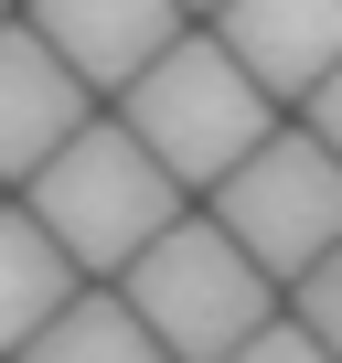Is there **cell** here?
Listing matches in <instances>:
<instances>
[{
  "label": "cell",
  "mask_w": 342,
  "mask_h": 363,
  "mask_svg": "<svg viewBox=\"0 0 342 363\" xmlns=\"http://www.w3.org/2000/svg\"><path fill=\"white\" fill-rule=\"evenodd\" d=\"M225 363H331V352H321V342H310L299 320H267V331H246V342H236Z\"/></svg>",
  "instance_id": "cell-11"
},
{
  "label": "cell",
  "mask_w": 342,
  "mask_h": 363,
  "mask_svg": "<svg viewBox=\"0 0 342 363\" xmlns=\"http://www.w3.org/2000/svg\"><path fill=\"white\" fill-rule=\"evenodd\" d=\"M310 139H321V150L342 160V65H331V75L310 86Z\"/></svg>",
  "instance_id": "cell-12"
},
{
  "label": "cell",
  "mask_w": 342,
  "mask_h": 363,
  "mask_svg": "<svg viewBox=\"0 0 342 363\" xmlns=\"http://www.w3.org/2000/svg\"><path fill=\"white\" fill-rule=\"evenodd\" d=\"M33 214H43V235L75 257V267H118L128 278V257L139 246H160L171 225H182V182H171L150 150H139V128L118 118H86L43 171H33Z\"/></svg>",
  "instance_id": "cell-1"
},
{
  "label": "cell",
  "mask_w": 342,
  "mask_h": 363,
  "mask_svg": "<svg viewBox=\"0 0 342 363\" xmlns=\"http://www.w3.org/2000/svg\"><path fill=\"white\" fill-rule=\"evenodd\" d=\"M65 299H75V257L43 235V214H33V203H22V214L0 203V352H22Z\"/></svg>",
  "instance_id": "cell-8"
},
{
  "label": "cell",
  "mask_w": 342,
  "mask_h": 363,
  "mask_svg": "<svg viewBox=\"0 0 342 363\" xmlns=\"http://www.w3.org/2000/svg\"><path fill=\"white\" fill-rule=\"evenodd\" d=\"M182 11H225V0H182Z\"/></svg>",
  "instance_id": "cell-13"
},
{
  "label": "cell",
  "mask_w": 342,
  "mask_h": 363,
  "mask_svg": "<svg viewBox=\"0 0 342 363\" xmlns=\"http://www.w3.org/2000/svg\"><path fill=\"white\" fill-rule=\"evenodd\" d=\"M267 289H278V278H267L225 225H171L160 246L128 257V310L160 331L171 363H225L246 331H267V320H278Z\"/></svg>",
  "instance_id": "cell-3"
},
{
  "label": "cell",
  "mask_w": 342,
  "mask_h": 363,
  "mask_svg": "<svg viewBox=\"0 0 342 363\" xmlns=\"http://www.w3.org/2000/svg\"><path fill=\"white\" fill-rule=\"evenodd\" d=\"M214 225L267 267V278H310L331 246H342V160L310 139V128H267L225 182H214Z\"/></svg>",
  "instance_id": "cell-4"
},
{
  "label": "cell",
  "mask_w": 342,
  "mask_h": 363,
  "mask_svg": "<svg viewBox=\"0 0 342 363\" xmlns=\"http://www.w3.org/2000/svg\"><path fill=\"white\" fill-rule=\"evenodd\" d=\"M214 43L267 86V96H299L342 65V0H225L214 11Z\"/></svg>",
  "instance_id": "cell-6"
},
{
  "label": "cell",
  "mask_w": 342,
  "mask_h": 363,
  "mask_svg": "<svg viewBox=\"0 0 342 363\" xmlns=\"http://www.w3.org/2000/svg\"><path fill=\"white\" fill-rule=\"evenodd\" d=\"M33 33L86 86H128L139 65H160L182 43V0H33Z\"/></svg>",
  "instance_id": "cell-7"
},
{
  "label": "cell",
  "mask_w": 342,
  "mask_h": 363,
  "mask_svg": "<svg viewBox=\"0 0 342 363\" xmlns=\"http://www.w3.org/2000/svg\"><path fill=\"white\" fill-rule=\"evenodd\" d=\"M128 128H139V150L171 171V182H225L257 139H267V86L214 43V33H182L160 65H139L128 86Z\"/></svg>",
  "instance_id": "cell-2"
},
{
  "label": "cell",
  "mask_w": 342,
  "mask_h": 363,
  "mask_svg": "<svg viewBox=\"0 0 342 363\" xmlns=\"http://www.w3.org/2000/svg\"><path fill=\"white\" fill-rule=\"evenodd\" d=\"M299 331H310V342H321V352L342 363V246H331V257H321V267L299 278Z\"/></svg>",
  "instance_id": "cell-10"
},
{
  "label": "cell",
  "mask_w": 342,
  "mask_h": 363,
  "mask_svg": "<svg viewBox=\"0 0 342 363\" xmlns=\"http://www.w3.org/2000/svg\"><path fill=\"white\" fill-rule=\"evenodd\" d=\"M22 363H171L160 352V331L128 310V289L107 299V289H75L33 342H22Z\"/></svg>",
  "instance_id": "cell-9"
},
{
  "label": "cell",
  "mask_w": 342,
  "mask_h": 363,
  "mask_svg": "<svg viewBox=\"0 0 342 363\" xmlns=\"http://www.w3.org/2000/svg\"><path fill=\"white\" fill-rule=\"evenodd\" d=\"M75 128H86V75H75L33 22H0V171L33 182Z\"/></svg>",
  "instance_id": "cell-5"
}]
</instances>
